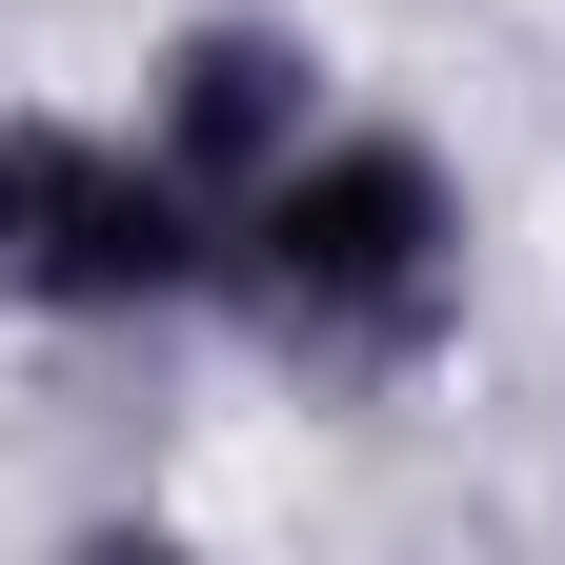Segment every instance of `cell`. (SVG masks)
Returning <instances> with one entry per match:
<instances>
[{
  "label": "cell",
  "instance_id": "cell-1",
  "mask_svg": "<svg viewBox=\"0 0 565 565\" xmlns=\"http://www.w3.org/2000/svg\"><path fill=\"white\" fill-rule=\"evenodd\" d=\"M223 282L303 384H404L465 323V182L404 121H323L263 202H223Z\"/></svg>",
  "mask_w": 565,
  "mask_h": 565
},
{
  "label": "cell",
  "instance_id": "cell-2",
  "mask_svg": "<svg viewBox=\"0 0 565 565\" xmlns=\"http://www.w3.org/2000/svg\"><path fill=\"white\" fill-rule=\"evenodd\" d=\"M182 282H223V202L162 141L0 121V303L21 323H162Z\"/></svg>",
  "mask_w": 565,
  "mask_h": 565
},
{
  "label": "cell",
  "instance_id": "cell-3",
  "mask_svg": "<svg viewBox=\"0 0 565 565\" xmlns=\"http://www.w3.org/2000/svg\"><path fill=\"white\" fill-rule=\"evenodd\" d=\"M141 141H162L202 202H263V182L323 141V61H303V21H182V41H162V102H141Z\"/></svg>",
  "mask_w": 565,
  "mask_h": 565
}]
</instances>
